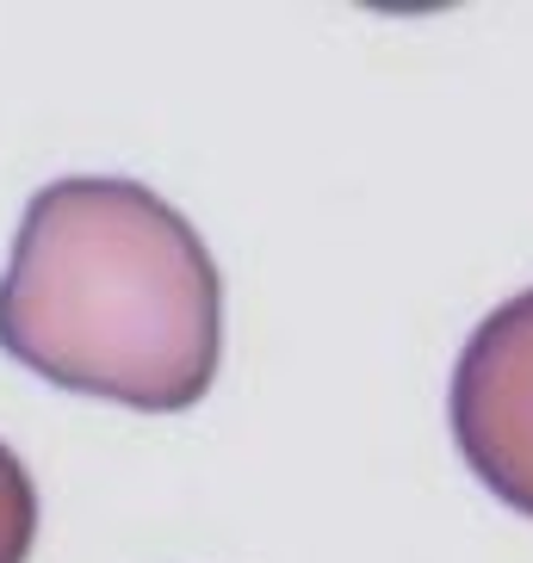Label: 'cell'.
<instances>
[{"instance_id": "obj_2", "label": "cell", "mask_w": 533, "mask_h": 563, "mask_svg": "<svg viewBox=\"0 0 533 563\" xmlns=\"http://www.w3.org/2000/svg\"><path fill=\"white\" fill-rule=\"evenodd\" d=\"M447 415L483 489L533 514V285L471 329Z\"/></svg>"}, {"instance_id": "obj_3", "label": "cell", "mask_w": 533, "mask_h": 563, "mask_svg": "<svg viewBox=\"0 0 533 563\" xmlns=\"http://www.w3.org/2000/svg\"><path fill=\"white\" fill-rule=\"evenodd\" d=\"M37 539V489L32 471L7 440H0V563H25Z\"/></svg>"}, {"instance_id": "obj_1", "label": "cell", "mask_w": 533, "mask_h": 563, "mask_svg": "<svg viewBox=\"0 0 533 563\" xmlns=\"http://www.w3.org/2000/svg\"><path fill=\"white\" fill-rule=\"evenodd\" d=\"M0 347L81 397L193 409L224 360V279L162 192L112 174L51 180L0 273Z\"/></svg>"}]
</instances>
